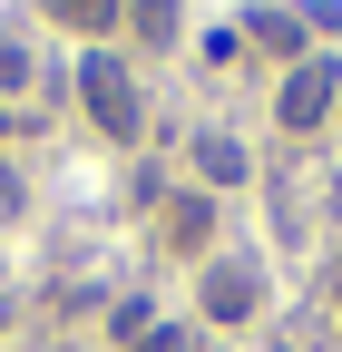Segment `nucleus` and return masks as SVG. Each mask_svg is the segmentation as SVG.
Segmentation results:
<instances>
[{"mask_svg": "<svg viewBox=\"0 0 342 352\" xmlns=\"http://www.w3.org/2000/svg\"><path fill=\"white\" fill-rule=\"evenodd\" d=\"M49 10H59V20H78V30H98V20L117 10V0H49Z\"/></svg>", "mask_w": 342, "mask_h": 352, "instance_id": "0eeeda50", "label": "nucleus"}, {"mask_svg": "<svg viewBox=\"0 0 342 352\" xmlns=\"http://www.w3.org/2000/svg\"><path fill=\"white\" fill-rule=\"evenodd\" d=\"M205 303H216V314H225V323H235V314H244V303H254V284H244V274H235V264H225V274H216V284H205Z\"/></svg>", "mask_w": 342, "mask_h": 352, "instance_id": "7ed1b4c3", "label": "nucleus"}, {"mask_svg": "<svg viewBox=\"0 0 342 352\" xmlns=\"http://www.w3.org/2000/svg\"><path fill=\"white\" fill-rule=\"evenodd\" d=\"M78 88H89V108H98V127H108V138H137V88H127V69H117L108 50L78 69Z\"/></svg>", "mask_w": 342, "mask_h": 352, "instance_id": "f257e3e1", "label": "nucleus"}, {"mask_svg": "<svg viewBox=\"0 0 342 352\" xmlns=\"http://www.w3.org/2000/svg\"><path fill=\"white\" fill-rule=\"evenodd\" d=\"M127 20H137V39H166L176 30V0H127Z\"/></svg>", "mask_w": 342, "mask_h": 352, "instance_id": "20e7f679", "label": "nucleus"}, {"mask_svg": "<svg viewBox=\"0 0 342 352\" xmlns=\"http://www.w3.org/2000/svg\"><path fill=\"white\" fill-rule=\"evenodd\" d=\"M196 166H205V176H244V147H235V138H205Z\"/></svg>", "mask_w": 342, "mask_h": 352, "instance_id": "39448f33", "label": "nucleus"}, {"mask_svg": "<svg viewBox=\"0 0 342 352\" xmlns=\"http://www.w3.org/2000/svg\"><path fill=\"white\" fill-rule=\"evenodd\" d=\"M323 108H332V59H304L284 78V127H313Z\"/></svg>", "mask_w": 342, "mask_h": 352, "instance_id": "f03ea898", "label": "nucleus"}, {"mask_svg": "<svg viewBox=\"0 0 342 352\" xmlns=\"http://www.w3.org/2000/svg\"><path fill=\"white\" fill-rule=\"evenodd\" d=\"M254 39H274V50H304V30H293L284 10H254Z\"/></svg>", "mask_w": 342, "mask_h": 352, "instance_id": "423d86ee", "label": "nucleus"}]
</instances>
